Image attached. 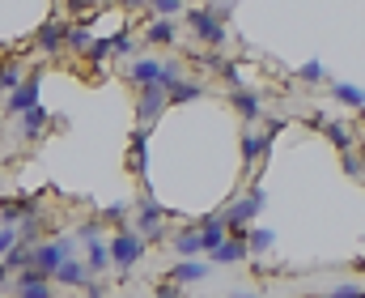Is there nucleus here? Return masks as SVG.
<instances>
[{"mask_svg":"<svg viewBox=\"0 0 365 298\" xmlns=\"http://www.w3.org/2000/svg\"><path fill=\"white\" fill-rule=\"evenodd\" d=\"M187 30L195 34L200 47H225V39H230L225 17H217L208 4H191V9H187Z\"/></svg>","mask_w":365,"mask_h":298,"instance_id":"obj_1","label":"nucleus"},{"mask_svg":"<svg viewBox=\"0 0 365 298\" xmlns=\"http://www.w3.org/2000/svg\"><path fill=\"white\" fill-rule=\"evenodd\" d=\"M145 247H149V239H145V234H140L136 226H119V230L110 234V269L128 273L132 264H140Z\"/></svg>","mask_w":365,"mask_h":298,"instance_id":"obj_2","label":"nucleus"},{"mask_svg":"<svg viewBox=\"0 0 365 298\" xmlns=\"http://www.w3.org/2000/svg\"><path fill=\"white\" fill-rule=\"evenodd\" d=\"M264 200H268V197H264V188H259V184H255V188H247L238 200H230V204L221 209V213H225V226H230V230H247V226L259 217Z\"/></svg>","mask_w":365,"mask_h":298,"instance_id":"obj_3","label":"nucleus"},{"mask_svg":"<svg viewBox=\"0 0 365 298\" xmlns=\"http://www.w3.org/2000/svg\"><path fill=\"white\" fill-rule=\"evenodd\" d=\"M166 106H170V90H166L162 81H153V86H136V119H140L145 128H153V124L162 119Z\"/></svg>","mask_w":365,"mask_h":298,"instance_id":"obj_4","label":"nucleus"},{"mask_svg":"<svg viewBox=\"0 0 365 298\" xmlns=\"http://www.w3.org/2000/svg\"><path fill=\"white\" fill-rule=\"evenodd\" d=\"M38 86H43V64H34V69L21 77V86H13V90H9L4 111H9V115H21L26 106H34V102H38Z\"/></svg>","mask_w":365,"mask_h":298,"instance_id":"obj_5","label":"nucleus"},{"mask_svg":"<svg viewBox=\"0 0 365 298\" xmlns=\"http://www.w3.org/2000/svg\"><path fill=\"white\" fill-rule=\"evenodd\" d=\"M162 222H166L162 200H153V192H145V197H140V213H136V230H140L149 243H162Z\"/></svg>","mask_w":365,"mask_h":298,"instance_id":"obj_6","label":"nucleus"},{"mask_svg":"<svg viewBox=\"0 0 365 298\" xmlns=\"http://www.w3.org/2000/svg\"><path fill=\"white\" fill-rule=\"evenodd\" d=\"M73 239H51V243H34V269H43L47 277L60 269V260H68L73 256Z\"/></svg>","mask_w":365,"mask_h":298,"instance_id":"obj_7","label":"nucleus"},{"mask_svg":"<svg viewBox=\"0 0 365 298\" xmlns=\"http://www.w3.org/2000/svg\"><path fill=\"white\" fill-rule=\"evenodd\" d=\"M13 294H21V298H51V294H56V286H51V277H47L43 269L26 264V269L17 273V282H13Z\"/></svg>","mask_w":365,"mask_h":298,"instance_id":"obj_8","label":"nucleus"},{"mask_svg":"<svg viewBox=\"0 0 365 298\" xmlns=\"http://www.w3.org/2000/svg\"><path fill=\"white\" fill-rule=\"evenodd\" d=\"M64 34H68V21H60V17H47V21L38 26L34 43H38V51H43V56H60V47H64Z\"/></svg>","mask_w":365,"mask_h":298,"instance_id":"obj_9","label":"nucleus"},{"mask_svg":"<svg viewBox=\"0 0 365 298\" xmlns=\"http://www.w3.org/2000/svg\"><path fill=\"white\" fill-rule=\"evenodd\" d=\"M217 264H242L247 256H251V247H247V230H230V239L217 247V252H208Z\"/></svg>","mask_w":365,"mask_h":298,"instance_id":"obj_10","label":"nucleus"},{"mask_svg":"<svg viewBox=\"0 0 365 298\" xmlns=\"http://www.w3.org/2000/svg\"><path fill=\"white\" fill-rule=\"evenodd\" d=\"M123 77H128V86H153V81L162 77V60H153V56H140V60L123 64Z\"/></svg>","mask_w":365,"mask_h":298,"instance_id":"obj_11","label":"nucleus"},{"mask_svg":"<svg viewBox=\"0 0 365 298\" xmlns=\"http://www.w3.org/2000/svg\"><path fill=\"white\" fill-rule=\"evenodd\" d=\"M26 217H38V200L34 197H13V200H0V222L4 226H17Z\"/></svg>","mask_w":365,"mask_h":298,"instance_id":"obj_12","label":"nucleus"},{"mask_svg":"<svg viewBox=\"0 0 365 298\" xmlns=\"http://www.w3.org/2000/svg\"><path fill=\"white\" fill-rule=\"evenodd\" d=\"M225 239H230L225 213H208V217L200 222V243H204V252H217V247H221Z\"/></svg>","mask_w":365,"mask_h":298,"instance_id":"obj_13","label":"nucleus"},{"mask_svg":"<svg viewBox=\"0 0 365 298\" xmlns=\"http://www.w3.org/2000/svg\"><path fill=\"white\" fill-rule=\"evenodd\" d=\"M47 124H51V119H47V111L34 102V106H26V111H21V128H17V136H21V141H38V136L47 132Z\"/></svg>","mask_w":365,"mask_h":298,"instance_id":"obj_14","label":"nucleus"},{"mask_svg":"<svg viewBox=\"0 0 365 298\" xmlns=\"http://www.w3.org/2000/svg\"><path fill=\"white\" fill-rule=\"evenodd\" d=\"M166 277H170L175 286H191V282H204V277H208V264H204L200 256H187V260H182V264H175Z\"/></svg>","mask_w":365,"mask_h":298,"instance_id":"obj_15","label":"nucleus"},{"mask_svg":"<svg viewBox=\"0 0 365 298\" xmlns=\"http://www.w3.org/2000/svg\"><path fill=\"white\" fill-rule=\"evenodd\" d=\"M145 43H162V47H170V43H179V26H175V17H153L149 26H145Z\"/></svg>","mask_w":365,"mask_h":298,"instance_id":"obj_16","label":"nucleus"},{"mask_svg":"<svg viewBox=\"0 0 365 298\" xmlns=\"http://www.w3.org/2000/svg\"><path fill=\"white\" fill-rule=\"evenodd\" d=\"M268 149H272V141H264V132H251V128L242 132V167H247V171H251L259 158H268Z\"/></svg>","mask_w":365,"mask_h":298,"instance_id":"obj_17","label":"nucleus"},{"mask_svg":"<svg viewBox=\"0 0 365 298\" xmlns=\"http://www.w3.org/2000/svg\"><path fill=\"white\" fill-rule=\"evenodd\" d=\"M86 277H90V264H81V260H60V269L51 273V282L73 286V290H81V286H86Z\"/></svg>","mask_w":365,"mask_h":298,"instance_id":"obj_18","label":"nucleus"},{"mask_svg":"<svg viewBox=\"0 0 365 298\" xmlns=\"http://www.w3.org/2000/svg\"><path fill=\"white\" fill-rule=\"evenodd\" d=\"M230 106H234V111H238V115H242L247 124L264 115V102H259V94H251V90H242V86H238V90L230 94Z\"/></svg>","mask_w":365,"mask_h":298,"instance_id":"obj_19","label":"nucleus"},{"mask_svg":"<svg viewBox=\"0 0 365 298\" xmlns=\"http://www.w3.org/2000/svg\"><path fill=\"white\" fill-rule=\"evenodd\" d=\"M170 247H175L179 256H200V252H204V243H200V226H187V230H179V234L170 239Z\"/></svg>","mask_w":365,"mask_h":298,"instance_id":"obj_20","label":"nucleus"},{"mask_svg":"<svg viewBox=\"0 0 365 298\" xmlns=\"http://www.w3.org/2000/svg\"><path fill=\"white\" fill-rule=\"evenodd\" d=\"M195 99H204V86H200V81L179 77V81L170 86V106H182V102H195Z\"/></svg>","mask_w":365,"mask_h":298,"instance_id":"obj_21","label":"nucleus"},{"mask_svg":"<svg viewBox=\"0 0 365 298\" xmlns=\"http://www.w3.org/2000/svg\"><path fill=\"white\" fill-rule=\"evenodd\" d=\"M323 136H327L340 154H344V149H353V128H349V124H340V119H327V124H323Z\"/></svg>","mask_w":365,"mask_h":298,"instance_id":"obj_22","label":"nucleus"},{"mask_svg":"<svg viewBox=\"0 0 365 298\" xmlns=\"http://www.w3.org/2000/svg\"><path fill=\"white\" fill-rule=\"evenodd\" d=\"M331 99L361 111V106H365V90H361V86H349V81H331Z\"/></svg>","mask_w":365,"mask_h":298,"instance_id":"obj_23","label":"nucleus"},{"mask_svg":"<svg viewBox=\"0 0 365 298\" xmlns=\"http://www.w3.org/2000/svg\"><path fill=\"white\" fill-rule=\"evenodd\" d=\"M145 145H149V128L140 124L136 132H132V171L145 179Z\"/></svg>","mask_w":365,"mask_h":298,"instance_id":"obj_24","label":"nucleus"},{"mask_svg":"<svg viewBox=\"0 0 365 298\" xmlns=\"http://www.w3.org/2000/svg\"><path fill=\"white\" fill-rule=\"evenodd\" d=\"M21 77H26V64L21 60H4L0 64V94H9L13 86H21Z\"/></svg>","mask_w":365,"mask_h":298,"instance_id":"obj_25","label":"nucleus"},{"mask_svg":"<svg viewBox=\"0 0 365 298\" xmlns=\"http://www.w3.org/2000/svg\"><path fill=\"white\" fill-rule=\"evenodd\" d=\"M272 243H276V234L268 230V226H255V230L247 226V247H251L255 256H264V252H272Z\"/></svg>","mask_w":365,"mask_h":298,"instance_id":"obj_26","label":"nucleus"},{"mask_svg":"<svg viewBox=\"0 0 365 298\" xmlns=\"http://www.w3.org/2000/svg\"><path fill=\"white\" fill-rule=\"evenodd\" d=\"M93 43V30H86V26H68V34H64V47L68 51H77V56H86Z\"/></svg>","mask_w":365,"mask_h":298,"instance_id":"obj_27","label":"nucleus"},{"mask_svg":"<svg viewBox=\"0 0 365 298\" xmlns=\"http://www.w3.org/2000/svg\"><path fill=\"white\" fill-rule=\"evenodd\" d=\"M132 51H136V39H132L128 30H119V34H110V56H115V60H128Z\"/></svg>","mask_w":365,"mask_h":298,"instance_id":"obj_28","label":"nucleus"},{"mask_svg":"<svg viewBox=\"0 0 365 298\" xmlns=\"http://www.w3.org/2000/svg\"><path fill=\"white\" fill-rule=\"evenodd\" d=\"M106 56H110V34H93L86 60H90V64H106Z\"/></svg>","mask_w":365,"mask_h":298,"instance_id":"obj_29","label":"nucleus"},{"mask_svg":"<svg viewBox=\"0 0 365 298\" xmlns=\"http://www.w3.org/2000/svg\"><path fill=\"white\" fill-rule=\"evenodd\" d=\"M297 81H306V86H319V81H327V69H323L319 60H306V64L297 69Z\"/></svg>","mask_w":365,"mask_h":298,"instance_id":"obj_30","label":"nucleus"},{"mask_svg":"<svg viewBox=\"0 0 365 298\" xmlns=\"http://www.w3.org/2000/svg\"><path fill=\"white\" fill-rule=\"evenodd\" d=\"M149 4H153V13H162V17H175V13L187 9V0H149Z\"/></svg>","mask_w":365,"mask_h":298,"instance_id":"obj_31","label":"nucleus"},{"mask_svg":"<svg viewBox=\"0 0 365 298\" xmlns=\"http://www.w3.org/2000/svg\"><path fill=\"white\" fill-rule=\"evenodd\" d=\"M217 73H221V77H225V86H230V90H238V86H242V77H238V69H234V64H230V60H225V64H221V69H217Z\"/></svg>","mask_w":365,"mask_h":298,"instance_id":"obj_32","label":"nucleus"},{"mask_svg":"<svg viewBox=\"0 0 365 298\" xmlns=\"http://www.w3.org/2000/svg\"><path fill=\"white\" fill-rule=\"evenodd\" d=\"M344 175H353V179H361V158H357L353 149H344Z\"/></svg>","mask_w":365,"mask_h":298,"instance_id":"obj_33","label":"nucleus"},{"mask_svg":"<svg viewBox=\"0 0 365 298\" xmlns=\"http://www.w3.org/2000/svg\"><path fill=\"white\" fill-rule=\"evenodd\" d=\"M331 294L353 298V294H365V286H357V282H340V286H331Z\"/></svg>","mask_w":365,"mask_h":298,"instance_id":"obj_34","label":"nucleus"},{"mask_svg":"<svg viewBox=\"0 0 365 298\" xmlns=\"http://www.w3.org/2000/svg\"><path fill=\"white\" fill-rule=\"evenodd\" d=\"M208 9H212L217 17H225V21H230V13H234V0H208Z\"/></svg>","mask_w":365,"mask_h":298,"instance_id":"obj_35","label":"nucleus"},{"mask_svg":"<svg viewBox=\"0 0 365 298\" xmlns=\"http://www.w3.org/2000/svg\"><path fill=\"white\" fill-rule=\"evenodd\" d=\"M98 4H102V0H68L73 13H90V9H98Z\"/></svg>","mask_w":365,"mask_h":298,"instance_id":"obj_36","label":"nucleus"},{"mask_svg":"<svg viewBox=\"0 0 365 298\" xmlns=\"http://www.w3.org/2000/svg\"><path fill=\"white\" fill-rule=\"evenodd\" d=\"M102 217H106V222H123V217H128V209H123V204H110Z\"/></svg>","mask_w":365,"mask_h":298,"instance_id":"obj_37","label":"nucleus"},{"mask_svg":"<svg viewBox=\"0 0 365 298\" xmlns=\"http://www.w3.org/2000/svg\"><path fill=\"white\" fill-rule=\"evenodd\" d=\"M119 4H123V9H145L149 0H119Z\"/></svg>","mask_w":365,"mask_h":298,"instance_id":"obj_38","label":"nucleus"}]
</instances>
